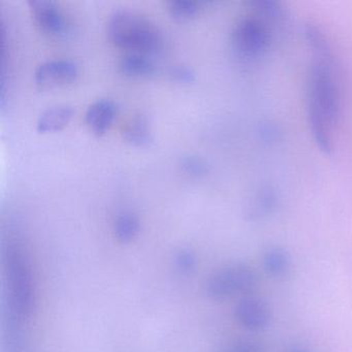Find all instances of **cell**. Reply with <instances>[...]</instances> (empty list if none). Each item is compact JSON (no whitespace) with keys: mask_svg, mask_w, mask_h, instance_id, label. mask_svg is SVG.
Listing matches in <instances>:
<instances>
[{"mask_svg":"<svg viewBox=\"0 0 352 352\" xmlns=\"http://www.w3.org/2000/svg\"><path fill=\"white\" fill-rule=\"evenodd\" d=\"M306 36L313 52L307 89L309 126L317 147L329 154L333 150V127L339 118V89L331 54L322 34L308 28Z\"/></svg>","mask_w":352,"mask_h":352,"instance_id":"cell-1","label":"cell"},{"mask_svg":"<svg viewBox=\"0 0 352 352\" xmlns=\"http://www.w3.org/2000/svg\"><path fill=\"white\" fill-rule=\"evenodd\" d=\"M6 274L5 316L26 323L36 304L30 255L22 241L10 236L3 247Z\"/></svg>","mask_w":352,"mask_h":352,"instance_id":"cell-2","label":"cell"},{"mask_svg":"<svg viewBox=\"0 0 352 352\" xmlns=\"http://www.w3.org/2000/svg\"><path fill=\"white\" fill-rule=\"evenodd\" d=\"M107 30L111 42L126 53L150 55L164 48V36L157 26L133 11L114 12L109 18Z\"/></svg>","mask_w":352,"mask_h":352,"instance_id":"cell-3","label":"cell"},{"mask_svg":"<svg viewBox=\"0 0 352 352\" xmlns=\"http://www.w3.org/2000/svg\"><path fill=\"white\" fill-rule=\"evenodd\" d=\"M258 276L250 265L234 263L214 272L206 284V292L212 300H223L239 294L253 292Z\"/></svg>","mask_w":352,"mask_h":352,"instance_id":"cell-4","label":"cell"},{"mask_svg":"<svg viewBox=\"0 0 352 352\" xmlns=\"http://www.w3.org/2000/svg\"><path fill=\"white\" fill-rule=\"evenodd\" d=\"M79 65L69 59H52L41 63L34 72V81L43 89L71 84L79 76Z\"/></svg>","mask_w":352,"mask_h":352,"instance_id":"cell-5","label":"cell"},{"mask_svg":"<svg viewBox=\"0 0 352 352\" xmlns=\"http://www.w3.org/2000/svg\"><path fill=\"white\" fill-rule=\"evenodd\" d=\"M234 316L244 329L250 331H263L271 321V308L263 298L246 296L236 304Z\"/></svg>","mask_w":352,"mask_h":352,"instance_id":"cell-6","label":"cell"},{"mask_svg":"<svg viewBox=\"0 0 352 352\" xmlns=\"http://www.w3.org/2000/svg\"><path fill=\"white\" fill-rule=\"evenodd\" d=\"M30 10L41 30L51 36H61L67 30V21L59 6L51 0H32Z\"/></svg>","mask_w":352,"mask_h":352,"instance_id":"cell-7","label":"cell"},{"mask_svg":"<svg viewBox=\"0 0 352 352\" xmlns=\"http://www.w3.org/2000/svg\"><path fill=\"white\" fill-rule=\"evenodd\" d=\"M117 113L116 102L109 98H100L88 107L85 113L86 124L96 135H104L114 122Z\"/></svg>","mask_w":352,"mask_h":352,"instance_id":"cell-8","label":"cell"},{"mask_svg":"<svg viewBox=\"0 0 352 352\" xmlns=\"http://www.w3.org/2000/svg\"><path fill=\"white\" fill-rule=\"evenodd\" d=\"M74 113L75 110L69 104H57V106L51 107L45 110L38 117L36 129L43 133L60 131L69 124V121L73 118Z\"/></svg>","mask_w":352,"mask_h":352,"instance_id":"cell-9","label":"cell"},{"mask_svg":"<svg viewBox=\"0 0 352 352\" xmlns=\"http://www.w3.org/2000/svg\"><path fill=\"white\" fill-rule=\"evenodd\" d=\"M118 69L123 75L133 78H149L155 75V63L148 55L125 53L118 60Z\"/></svg>","mask_w":352,"mask_h":352,"instance_id":"cell-10","label":"cell"},{"mask_svg":"<svg viewBox=\"0 0 352 352\" xmlns=\"http://www.w3.org/2000/svg\"><path fill=\"white\" fill-rule=\"evenodd\" d=\"M122 133L126 142L137 147H145L153 141L149 121L142 114L131 117L124 125Z\"/></svg>","mask_w":352,"mask_h":352,"instance_id":"cell-11","label":"cell"},{"mask_svg":"<svg viewBox=\"0 0 352 352\" xmlns=\"http://www.w3.org/2000/svg\"><path fill=\"white\" fill-rule=\"evenodd\" d=\"M263 269L267 275L275 279L284 278L289 273L292 259L287 251L280 247H272L263 254Z\"/></svg>","mask_w":352,"mask_h":352,"instance_id":"cell-12","label":"cell"},{"mask_svg":"<svg viewBox=\"0 0 352 352\" xmlns=\"http://www.w3.org/2000/svg\"><path fill=\"white\" fill-rule=\"evenodd\" d=\"M141 230L139 217L131 212H123L117 216L114 222V234L117 240L123 244L133 242Z\"/></svg>","mask_w":352,"mask_h":352,"instance_id":"cell-13","label":"cell"},{"mask_svg":"<svg viewBox=\"0 0 352 352\" xmlns=\"http://www.w3.org/2000/svg\"><path fill=\"white\" fill-rule=\"evenodd\" d=\"M166 5L175 19L185 21L195 18L201 11L203 3L195 0H170Z\"/></svg>","mask_w":352,"mask_h":352,"instance_id":"cell-14","label":"cell"},{"mask_svg":"<svg viewBox=\"0 0 352 352\" xmlns=\"http://www.w3.org/2000/svg\"><path fill=\"white\" fill-rule=\"evenodd\" d=\"M183 172L193 178H201L209 172V164L203 157L195 154H187L180 160Z\"/></svg>","mask_w":352,"mask_h":352,"instance_id":"cell-15","label":"cell"},{"mask_svg":"<svg viewBox=\"0 0 352 352\" xmlns=\"http://www.w3.org/2000/svg\"><path fill=\"white\" fill-rule=\"evenodd\" d=\"M197 255L188 248L177 251L174 256V267L180 275L189 276L197 270Z\"/></svg>","mask_w":352,"mask_h":352,"instance_id":"cell-16","label":"cell"},{"mask_svg":"<svg viewBox=\"0 0 352 352\" xmlns=\"http://www.w3.org/2000/svg\"><path fill=\"white\" fill-rule=\"evenodd\" d=\"M221 352H265L263 345L253 340H240L224 348Z\"/></svg>","mask_w":352,"mask_h":352,"instance_id":"cell-17","label":"cell"},{"mask_svg":"<svg viewBox=\"0 0 352 352\" xmlns=\"http://www.w3.org/2000/svg\"><path fill=\"white\" fill-rule=\"evenodd\" d=\"M170 76L175 81L180 83H193L197 80V74L191 67L186 65H176L170 71Z\"/></svg>","mask_w":352,"mask_h":352,"instance_id":"cell-18","label":"cell"},{"mask_svg":"<svg viewBox=\"0 0 352 352\" xmlns=\"http://www.w3.org/2000/svg\"><path fill=\"white\" fill-rule=\"evenodd\" d=\"M289 352H310L306 348L302 347V346H294L292 349L289 350Z\"/></svg>","mask_w":352,"mask_h":352,"instance_id":"cell-19","label":"cell"}]
</instances>
